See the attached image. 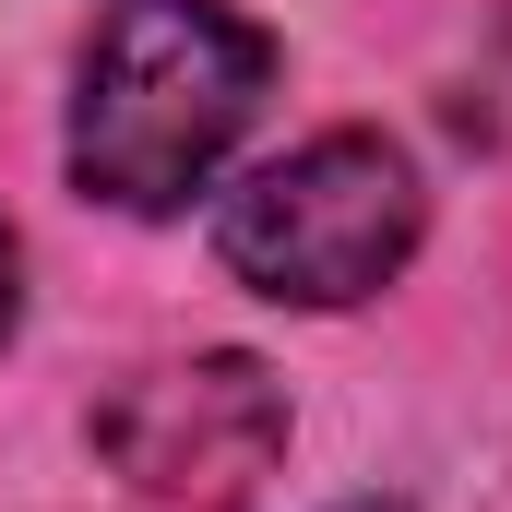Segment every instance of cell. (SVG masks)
Listing matches in <instances>:
<instances>
[{
    "mask_svg": "<svg viewBox=\"0 0 512 512\" xmlns=\"http://www.w3.org/2000/svg\"><path fill=\"white\" fill-rule=\"evenodd\" d=\"M262 84H274V48L227 0H120L84 48L72 179L120 215H179L251 131Z\"/></svg>",
    "mask_w": 512,
    "mask_h": 512,
    "instance_id": "6da1fadb",
    "label": "cell"
},
{
    "mask_svg": "<svg viewBox=\"0 0 512 512\" xmlns=\"http://www.w3.org/2000/svg\"><path fill=\"white\" fill-rule=\"evenodd\" d=\"M429 191L405 167V143L382 131H322L298 155L251 167L215 215V251L239 286H262L274 310H358L417 262Z\"/></svg>",
    "mask_w": 512,
    "mask_h": 512,
    "instance_id": "7a4b0ae2",
    "label": "cell"
},
{
    "mask_svg": "<svg viewBox=\"0 0 512 512\" xmlns=\"http://www.w3.org/2000/svg\"><path fill=\"white\" fill-rule=\"evenodd\" d=\"M286 382L239 358V346H215V358H167V370H143L96 405V453L120 465L143 501H191V512H227L251 501L262 477L286 465Z\"/></svg>",
    "mask_w": 512,
    "mask_h": 512,
    "instance_id": "3957f363",
    "label": "cell"
},
{
    "mask_svg": "<svg viewBox=\"0 0 512 512\" xmlns=\"http://www.w3.org/2000/svg\"><path fill=\"white\" fill-rule=\"evenodd\" d=\"M12 310H24V262H12V227H0V346H12Z\"/></svg>",
    "mask_w": 512,
    "mask_h": 512,
    "instance_id": "277c9868",
    "label": "cell"
}]
</instances>
